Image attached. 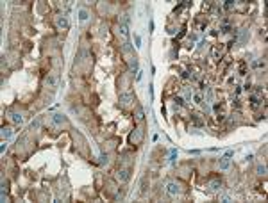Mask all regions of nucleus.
<instances>
[{"label": "nucleus", "instance_id": "f257e3e1", "mask_svg": "<svg viewBox=\"0 0 268 203\" xmlns=\"http://www.w3.org/2000/svg\"><path fill=\"white\" fill-rule=\"evenodd\" d=\"M166 192H168L170 196H177V194H181V192H182V189H181V185H179V184L170 182V184L166 185Z\"/></svg>", "mask_w": 268, "mask_h": 203}, {"label": "nucleus", "instance_id": "f03ea898", "mask_svg": "<svg viewBox=\"0 0 268 203\" xmlns=\"http://www.w3.org/2000/svg\"><path fill=\"white\" fill-rule=\"evenodd\" d=\"M141 137H143V130H141V128H136V132H132V134L129 135V141H130V144H138V143L141 141Z\"/></svg>", "mask_w": 268, "mask_h": 203}, {"label": "nucleus", "instance_id": "7ed1b4c3", "mask_svg": "<svg viewBox=\"0 0 268 203\" xmlns=\"http://www.w3.org/2000/svg\"><path fill=\"white\" fill-rule=\"evenodd\" d=\"M56 25H57V29H61V30H64V29H68V18L66 16H57V20H56Z\"/></svg>", "mask_w": 268, "mask_h": 203}, {"label": "nucleus", "instance_id": "20e7f679", "mask_svg": "<svg viewBox=\"0 0 268 203\" xmlns=\"http://www.w3.org/2000/svg\"><path fill=\"white\" fill-rule=\"evenodd\" d=\"M57 82H59V80H57V75H52V73H50L47 79H45V84H47L48 87H52V89L57 87Z\"/></svg>", "mask_w": 268, "mask_h": 203}, {"label": "nucleus", "instance_id": "39448f33", "mask_svg": "<svg viewBox=\"0 0 268 203\" xmlns=\"http://www.w3.org/2000/svg\"><path fill=\"white\" fill-rule=\"evenodd\" d=\"M229 157H232V151H227L225 153V157H223V159L220 161V169H229Z\"/></svg>", "mask_w": 268, "mask_h": 203}, {"label": "nucleus", "instance_id": "423d86ee", "mask_svg": "<svg viewBox=\"0 0 268 203\" xmlns=\"http://www.w3.org/2000/svg\"><path fill=\"white\" fill-rule=\"evenodd\" d=\"M120 102H122V105H127V103H130V102H134V96H132L130 93H125V95H120Z\"/></svg>", "mask_w": 268, "mask_h": 203}, {"label": "nucleus", "instance_id": "0eeeda50", "mask_svg": "<svg viewBox=\"0 0 268 203\" xmlns=\"http://www.w3.org/2000/svg\"><path fill=\"white\" fill-rule=\"evenodd\" d=\"M220 187H222V182H220V180H213V182L209 184V191H213V192L220 191Z\"/></svg>", "mask_w": 268, "mask_h": 203}, {"label": "nucleus", "instance_id": "6e6552de", "mask_svg": "<svg viewBox=\"0 0 268 203\" xmlns=\"http://www.w3.org/2000/svg\"><path fill=\"white\" fill-rule=\"evenodd\" d=\"M129 176H130L129 169H120V173H118V178L122 180V182H127V180H129Z\"/></svg>", "mask_w": 268, "mask_h": 203}, {"label": "nucleus", "instance_id": "1a4fd4ad", "mask_svg": "<svg viewBox=\"0 0 268 203\" xmlns=\"http://www.w3.org/2000/svg\"><path fill=\"white\" fill-rule=\"evenodd\" d=\"M120 34L127 39V37H129V27H127V25H123V23H120Z\"/></svg>", "mask_w": 268, "mask_h": 203}, {"label": "nucleus", "instance_id": "9d476101", "mask_svg": "<svg viewBox=\"0 0 268 203\" xmlns=\"http://www.w3.org/2000/svg\"><path fill=\"white\" fill-rule=\"evenodd\" d=\"M52 121H54L56 125H61V123L64 121V118H63V114H52Z\"/></svg>", "mask_w": 268, "mask_h": 203}, {"label": "nucleus", "instance_id": "9b49d317", "mask_svg": "<svg viewBox=\"0 0 268 203\" xmlns=\"http://www.w3.org/2000/svg\"><path fill=\"white\" fill-rule=\"evenodd\" d=\"M250 105H252V109H257L259 107V98L257 96H250Z\"/></svg>", "mask_w": 268, "mask_h": 203}, {"label": "nucleus", "instance_id": "f8f14e48", "mask_svg": "<svg viewBox=\"0 0 268 203\" xmlns=\"http://www.w3.org/2000/svg\"><path fill=\"white\" fill-rule=\"evenodd\" d=\"M256 171H257V175H263V176H264V175H266V166H264V164H259V166L256 168Z\"/></svg>", "mask_w": 268, "mask_h": 203}, {"label": "nucleus", "instance_id": "ddd939ff", "mask_svg": "<svg viewBox=\"0 0 268 203\" xmlns=\"http://www.w3.org/2000/svg\"><path fill=\"white\" fill-rule=\"evenodd\" d=\"M11 118H13V121H14V123H21V120H24V118H21V116L18 114V112H13V114H11Z\"/></svg>", "mask_w": 268, "mask_h": 203}, {"label": "nucleus", "instance_id": "4468645a", "mask_svg": "<svg viewBox=\"0 0 268 203\" xmlns=\"http://www.w3.org/2000/svg\"><path fill=\"white\" fill-rule=\"evenodd\" d=\"M11 134H13V132H11V128H6V127L2 128V137H9Z\"/></svg>", "mask_w": 268, "mask_h": 203}, {"label": "nucleus", "instance_id": "2eb2a0df", "mask_svg": "<svg viewBox=\"0 0 268 203\" xmlns=\"http://www.w3.org/2000/svg\"><path fill=\"white\" fill-rule=\"evenodd\" d=\"M136 118H138L140 121H141V120L145 118V116H143V110H141V107H138V112H136Z\"/></svg>", "mask_w": 268, "mask_h": 203}, {"label": "nucleus", "instance_id": "dca6fc26", "mask_svg": "<svg viewBox=\"0 0 268 203\" xmlns=\"http://www.w3.org/2000/svg\"><path fill=\"white\" fill-rule=\"evenodd\" d=\"M86 18H88V13H86V11H81V20H82V21H84V20H86Z\"/></svg>", "mask_w": 268, "mask_h": 203}, {"label": "nucleus", "instance_id": "f3484780", "mask_svg": "<svg viewBox=\"0 0 268 203\" xmlns=\"http://www.w3.org/2000/svg\"><path fill=\"white\" fill-rule=\"evenodd\" d=\"M175 103H177V105H182V103H184V100H182V98H179V96H177V98H175Z\"/></svg>", "mask_w": 268, "mask_h": 203}, {"label": "nucleus", "instance_id": "a211bd4d", "mask_svg": "<svg viewBox=\"0 0 268 203\" xmlns=\"http://www.w3.org/2000/svg\"><path fill=\"white\" fill-rule=\"evenodd\" d=\"M195 102H197V103H200V102H202V96L197 95V96H195Z\"/></svg>", "mask_w": 268, "mask_h": 203}]
</instances>
